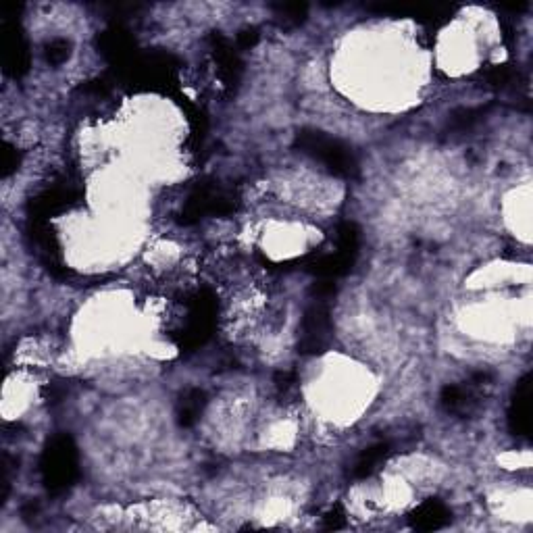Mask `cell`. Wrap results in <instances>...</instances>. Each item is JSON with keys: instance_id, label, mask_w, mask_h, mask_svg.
Here are the masks:
<instances>
[{"instance_id": "1", "label": "cell", "mask_w": 533, "mask_h": 533, "mask_svg": "<svg viewBox=\"0 0 533 533\" xmlns=\"http://www.w3.org/2000/svg\"><path fill=\"white\" fill-rule=\"evenodd\" d=\"M42 471L50 490H65L71 484L75 475V454L69 440H57L48 448Z\"/></svg>"}, {"instance_id": "2", "label": "cell", "mask_w": 533, "mask_h": 533, "mask_svg": "<svg viewBox=\"0 0 533 533\" xmlns=\"http://www.w3.org/2000/svg\"><path fill=\"white\" fill-rule=\"evenodd\" d=\"M300 144L332 171L342 175H350L354 171V161L350 157V152L344 146H340L336 140H329L319 134H304L300 138Z\"/></svg>"}, {"instance_id": "3", "label": "cell", "mask_w": 533, "mask_h": 533, "mask_svg": "<svg viewBox=\"0 0 533 533\" xmlns=\"http://www.w3.org/2000/svg\"><path fill=\"white\" fill-rule=\"evenodd\" d=\"M450 519V513L444 504L440 502H425L421 509L415 513L413 517V525L417 529H423V531H431V529H440L448 523Z\"/></svg>"}]
</instances>
